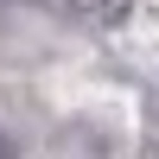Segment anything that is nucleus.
Masks as SVG:
<instances>
[{"label": "nucleus", "mask_w": 159, "mask_h": 159, "mask_svg": "<svg viewBox=\"0 0 159 159\" xmlns=\"http://www.w3.org/2000/svg\"><path fill=\"white\" fill-rule=\"evenodd\" d=\"M70 13H83V19H102V25H108V19H121V13H127V0H70Z\"/></svg>", "instance_id": "1"}, {"label": "nucleus", "mask_w": 159, "mask_h": 159, "mask_svg": "<svg viewBox=\"0 0 159 159\" xmlns=\"http://www.w3.org/2000/svg\"><path fill=\"white\" fill-rule=\"evenodd\" d=\"M0 159H19V140H13L7 127H0Z\"/></svg>", "instance_id": "2"}]
</instances>
